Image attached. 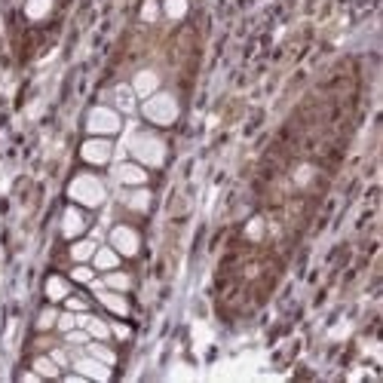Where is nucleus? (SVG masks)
Returning <instances> with one entry per match:
<instances>
[{
	"label": "nucleus",
	"instance_id": "8",
	"mask_svg": "<svg viewBox=\"0 0 383 383\" xmlns=\"http://www.w3.org/2000/svg\"><path fill=\"white\" fill-rule=\"evenodd\" d=\"M160 86V77L153 74V71H138L136 74V80H132V92L141 98H147V95H153Z\"/></svg>",
	"mask_w": 383,
	"mask_h": 383
},
{
	"label": "nucleus",
	"instance_id": "17",
	"mask_svg": "<svg viewBox=\"0 0 383 383\" xmlns=\"http://www.w3.org/2000/svg\"><path fill=\"white\" fill-rule=\"evenodd\" d=\"M86 356L104 362V365H113V362H117V356H113L108 346H102V344H89V346H86Z\"/></svg>",
	"mask_w": 383,
	"mask_h": 383
},
{
	"label": "nucleus",
	"instance_id": "13",
	"mask_svg": "<svg viewBox=\"0 0 383 383\" xmlns=\"http://www.w3.org/2000/svg\"><path fill=\"white\" fill-rule=\"evenodd\" d=\"M92 261H95L98 270H113V267L120 264V252H117V248H95Z\"/></svg>",
	"mask_w": 383,
	"mask_h": 383
},
{
	"label": "nucleus",
	"instance_id": "11",
	"mask_svg": "<svg viewBox=\"0 0 383 383\" xmlns=\"http://www.w3.org/2000/svg\"><path fill=\"white\" fill-rule=\"evenodd\" d=\"M77 325H80L86 335H92V337H98V340H104L111 335V328L102 322V319H95V316H77Z\"/></svg>",
	"mask_w": 383,
	"mask_h": 383
},
{
	"label": "nucleus",
	"instance_id": "14",
	"mask_svg": "<svg viewBox=\"0 0 383 383\" xmlns=\"http://www.w3.org/2000/svg\"><path fill=\"white\" fill-rule=\"evenodd\" d=\"M113 104H117L120 111H126V113L136 111V92H132V86H117V89H113Z\"/></svg>",
	"mask_w": 383,
	"mask_h": 383
},
{
	"label": "nucleus",
	"instance_id": "21",
	"mask_svg": "<svg viewBox=\"0 0 383 383\" xmlns=\"http://www.w3.org/2000/svg\"><path fill=\"white\" fill-rule=\"evenodd\" d=\"M34 371H37L40 377H55L59 365H55V359H34Z\"/></svg>",
	"mask_w": 383,
	"mask_h": 383
},
{
	"label": "nucleus",
	"instance_id": "16",
	"mask_svg": "<svg viewBox=\"0 0 383 383\" xmlns=\"http://www.w3.org/2000/svg\"><path fill=\"white\" fill-rule=\"evenodd\" d=\"M46 295H49V301H62V297H68V282L62 279V276H49Z\"/></svg>",
	"mask_w": 383,
	"mask_h": 383
},
{
	"label": "nucleus",
	"instance_id": "10",
	"mask_svg": "<svg viewBox=\"0 0 383 383\" xmlns=\"http://www.w3.org/2000/svg\"><path fill=\"white\" fill-rule=\"evenodd\" d=\"M117 181L132 184V187H141V184L147 181V175H144V169H141V166H132V162H123V166L117 169Z\"/></svg>",
	"mask_w": 383,
	"mask_h": 383
},
{
	"label": "nucleus",
	"instance_id": "28",
	"mask_svg": "<svg viewBox=\"0 0 383 383\" xmlns=\"http://www.w3.org/2000/svg\"><path fill=\"white\" fill-rule=\"evenodd\" d=\"M86 331H83V335H80V331H74V335H68V340H71V344H86Z\"/></svg>",
	"mask_w": 383,
	"mask_h": 383
},
{
	"label": "nucleus",
	"instance_id": "22",
	"mask_svg": "<svg viewBox=\"0 0 383 383\" xmlns=\"http://www.w3.org/2000/svg\"><path fill=\"white\" fill-rule=\"evenodd\" d=\"M187 12V0H166V16L169 19H181Z\"/></svg>",
	"mask_w": 383,
	"mask_h": 383
},
{
	"label": "nucleus",
	"instance_id": "27",
	"mask_svg": "<svg viewBox=\"0 0 383 383\" xmlns=\"http://www.w3.org/2000/svg\"><path fill=\"white\" fill-rule=\"evenodd\" d=\"M53 322H55V310H46V313L40 316V328H49Z\"/></svg>",
	"mask_w": 383,
	"mask_h": 383
},
{
	"label": "nucleus",
	"instance_id": "25",
	"mask_svg": "<svg viewBox=\"0 0 383 383\" xmlns=\"http://www.w3.org/2000/svg\"><path fill=\"white\" fill-rule=\"evenodd\" d=\"M74 279H77V282H92V270H89V267H77V270H74Z\"/></svg>",
	"mask_w": 383,
	"mask_h": 383
},
{
	"label": "nucleus",
	"instance_id": "5",
	"mask_svg": "<svg viewBox=\"0 0 383 383\" xmlns=\"http://www.w3.org/2000/svg\"><path fill=\"white\" fill-rule=\"evenodd\" d=\"M111 245L117 248L120 254H129V258H132V254H138L141 243H138V233L132 230V227H113V230H111Z\"/></svg>",
	"mask_w": 383,
	"mask_h": 383
},
{
	"label": "nucleus",
	"instance_id": "23",
	"mask_svg": "<svg viewBox=\"0 0 383 383\" xmlns=\"http://www.w3.org/2000/svg\"><path fill=\"white\" fill-rule=\"evenodd\" d=\"M157 12H160L157 0H147L144 10H141V19H144V22H153V19H157Z\"/></svg>",
	"mask_w": 383,
	"mask_h": 383
},
{
	"label": "nucleus",
	"instance_id": "3",
	"mask_svg": "<svg viewBox=\"0 0 383 383\" xmlns=\"http://www.w3.org/2000/svg\"><path fill=\"white\" fill-rule=\"evenodd\" d=\"M71 200L83 203V205H102L104 203V184L95 175H77L68 187Z\"/></svg>",
	"mask_w": 383,
	"mask_h": 383
},
{
	"label": "nucleus",
	"instance_id": "20",
	"mask_svg": "<svg viewBox=\"0 0 383 383\" xmlns=\"http://www.w3.org/2000/svg\"><path fill=\"white\" fill-rule=\"evenodd\" d=\"M126 203H129V209L144 212L147 205H151V194H147V190H136V194H129V196H126Z\"/></svg>",
	"mask_w": 383,
	"mask_h": 383
},
{
	"label": "nucleus",
	"instance_id": "29",
	"mask_svg": "<svg viewBox=\"0 0 383 383\" xmlns=\"http://www.w3.org/2000/svg\"><path fill=\"white\" fill-rule=\"evenodd\" d=\"M68 307H71V310H77V313H80V310H86V303H83L80 297H71V301H68Z\"/></svg>",
	"mask_w": 383,
	"mask_h": 383
},
{
	"label": "nucleus",
	"instance_id": "4",
	"mask_svg": "<svg viewBox=\"0 0 383 383\" xmlns=\"http://www.w3.org/2000/svg\"><path fill=\"white\" fill-rule=\"evenodd\" d=\"M120 113L113 108H92L89 117H86V129L95 132V136H113L120 132Z\"/></svg>",
	"mask_w": 383,
	"mask_h": 383
},
{
	"label": "nucleus",
	"instance_id": "9",
	"mask_svg": "<svg viewBox=\"0 0 383 383\" xmlns=\"http://www.w3.org/2000/svg\"><path fill=\"white\" fill-rule=\"evenodd\" d=\"M83 227H86V221H83V212L77 209H65V218H62V233L71 239V236H80Z\"/></svg>",
	"mask_w": 383,
	"mask_h": 383
},
{
	"label": "nucleus",
	"instance_id": "19",
	"mask_svg": "<svg viewBox=\"0 0 383 383\" xmlns=\"http://www.w3.org/2000/svg\"><path fill=\"white\" fill-rule=\"evenodd\" d=\"M104 286H108V288H113V292H126V288H129L132 286V279H129V276H126V273H108V279H104Z\"/></svg>",
	"mask_w": 383,
	"mask_h": 383
},
{
	"label": "nucleus",
	"instance_id": "6",
	"mask_svg": "<svg viewBox=\"0 0 383 383\" xmlns=\"http://www.w3.org/2000/svg\"><path fill=\"white\" fill-rule=\"evenodd\" d=\"M111 153H113V147H111V141H104V138H92L80 147V157L92 162V166H104V162L111 160Z\"/></svg>",
	"mask_w": 383,
	"mask_h": 383
},
{
	"label": "nucleus",
	"instance_id": "7",
	"mask_svg": "<svg viewBox=\"0 0 383 383\" xmlns=\"http://www.w3.org/2000/svg\"><path fill=\"white\" fill-rule=\"evenodd\" d=\"M74 365H77V374H83V377H92V380H108L111 377V371H108L111 365H104V362H98V359H92V356L77 359Z\"/></svg>",
	"mask_w": 383,
	"mask_h": 383
},
{
	"label": "nucleus",
	"instance_id": "2",
	"mask_svg": "<svg viewBox=\"0 0 383 383\" xmlns=\"http://www.w3.org/2000/svg\"><path fill=\"white\" fill-rule=\"evenodd\" d=\"M141 111H144V117L157 126H172L175 120H178V102H175L169 92H153V95H147V102Z\"/></svg>",
	"mask_w": 383,
	"mask_h": 383
},
{
	"label": "nucleus",
	"instance_id": "24",
	"mask_svg": "<svg viewBox=\"0 0 383 383\" xmlns=\"http://www.w3.org/2000/svg\"><path fill=\"white\" fill-rule=\"evenodd\" d=\"M245 233H248V239H261V233H264V221H248V227H245Z\"/></svg>",
	"mask_w": 383,
	"mask_h": 383
},
{
	"label": "nucleus",
	"instance_id": "30",
	"mask_svg": "<svg viewBox=\"0 0 383 383\" xmlns=\"http://www.w3.org/2000/svg\"><path fill=\"white\" fill-rule=\"evenodd\" d=\"M113 335H117V337H129V328H126V325H117V328H113Z\"/></svg>",
	"mask_w": 383,
	"mask_h": 383
},
{
	"label": "nucleus",
	"instance_id": "26",
	"mask_svg": "<svg viewBox=\"0 0 383 383\" xmlns=\"http://www.w3.org/2000/svg\"><path fill=\"white\" fill-rule=\"evenodd\" d=\"M74 325H77V316H59V328L62 331H71V328H74Z\"/></svg>",
	"mask_w": 383,
	"mask_h": 383
},
{
	"label": "nucleus",
	"instance_id": "15",
	"mask_svg": "<svg viewBox=\"0 0 383 383\" xmlns=\"http://www.w3.org/2000/svg\"><path fill=\"white\" fill-rule=\"evenodd\" d=\"M49 10H53V0H28L25 3V12H28V19H46L49 16Z\"/></svg>",
	"mask_w": 383,
	"mask_h": 383
},
{
	"label": "nucleus",
	"instance_id": "31",
	"mask_svg": "<svg viewBox=\"0 0 383 383\" xmlns=\"http://www.w3.org/2000/svg\"><path fill=\"white\" fill-rule=\"evenodd\" d=\"M53 359H55V365H65V362H68V356H65V353H53Z\"/></svg>",
	"mask_w": 383,
	"mask_h": 383
},
{
	"label": "nucleus",
	"instance_id": "12",
	"mask_svg": "<svg viewBox=\"0 0 383 383\" xmlns=\"http://www.w3.org/2000/svg\"><path fill=\"white\" fill-rule=\"evenodd\" d=\"M98 301H102L104 307H108L111 313H117V316L129 313V303H126V297H120L117 292H104V288H102V292H98Z\"/></svg>",
	"mask_w": 383,
	"mask_h": 383
},
{
	"label": "nucleus",
	"instance_id": "1",
	"mask_svg": "<svg viewBox=\"0 0 383 383\" xmlns=\"http://www.w3.org/2000/svg\"><path fill=\"white\" fill-rule=\"evenodd\" d=\"M129 151L144 166H162V160H166V144L157 136H151V132H136L129 138Z\"/></svg>",
	"mask_w": 383,
	"mask_h": 383
},
{
	"label": "nucleus",
	"instance_id": "18",
	"mask_svg": "<svg viewBox=\"0 0 383 383\" xmlns=\"http://www.w3.org/2000/svg\"><path fill=\"white\" fill-rule=\"evenodd\" d=\"M92 254H95V243H89V239H83V243H77L74 248H71V258L80 261V264H83V261H89Z\"/></svg>",
	"mask_w": 383,
	"mask_h": 383
}]
</instances>
